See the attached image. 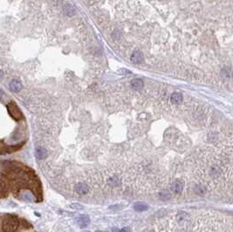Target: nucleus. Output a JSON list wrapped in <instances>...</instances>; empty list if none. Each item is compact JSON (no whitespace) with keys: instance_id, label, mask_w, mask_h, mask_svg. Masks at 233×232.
<instances>
[{"instance_id":"nucleus-4","label":"nucleus","mask_w":233,"mask_h":232,"mask_svg":"<svg viewBox=\"0 0 233 232\" xmlns=\"http://www.w3.org/2000/svg\"><path fill=\"white\" fill-rule=\"evenodd\" d=\"M131 61L135 64H141L143 62V55L141 51H136L133 53L131 57Z\"/></svg>"},{"instance_id":"nucleus-9","label":"nucleus","mask_w":233,"mask_h":232,"mask_svg":"<svg viewBox=\"0 0 233 232\" xmlns=\"http://www.w3.org/2000/svg\"><path fill=\"white\" fill-rule=\"evenodd\" d=\"M182 101V95L179 93H174L170 97V102L174 105L180 104Z\"/></svg>"},{"instance_id":"nucleus-17","label":"nucleus","mask_w":233,"mask_h":232,"mask_svg":"<svg viewBox=\"0 0 233 232\" xmlns=\"http://www.w3.org/2000/svg\"><path fill=\"white\" fill-rule=\"evenodd\" d=\"M122 37V32L120 30H114L112 33V38L115 40H119Z\"/></svg>"},{"instance_id":"nucleus-6","label":"nucleus","mask_w":233,"mask_h":232,"mask_svg":"<svg viewBox=\"0 0 233 232\" xmlns=\"http://www.w3.org/2000/svg\"><path fill=\"white\" fill-rule=\"evenodd\" d=\"M75 190L79 195H86L88 192V186L85 183L80 182V183H78L75 186Z\"/></svg>"},{"instance_id":"nucleus-18","label":"nucleus","mask_w":233,"mask_h":232,"mask_svg":"<svg viewBox=\"0 0 233 232\" xmlns=\"http://www.w3.org/2000/svg\"><path fill=\"white\" fill-rule=\"evenodd\" d=\"M113 230L115 231V232H129V229H128V228H124V229H113Z\"/></svg>"},{"instance_id":"nucleus-22","label":"nucleus","mask_w":233,"mask_h":232,"mask_svg":"<svg viewBox=\"0 0 233 232\" xmlns=\"http://www.w3.org/2000/svg\"><path fill=\"white\" fill-rule=\"evenodd\" d=\"M85 232H90V231H85Z\"/></svg>"},{"instance_id":"nucleus-7","label":"nucleus","mask_w":233,"mask_h":232,"mask_svg":"<svg viewBox=\"0 0 233 232\" xmlns=\"http://www.w3.org/2000/svg\"><path fill=\"white\" fill-rule=\"evenodd\" d=\"M10 88L13 92H19L22 89V84H21V83L19 80L13 79L10 83Z\"/></svg>"},{"instance_id":"nucleus-16","label":"nucleus","mask_w":233,"mask_h":232,"mask_svg":"<svg viewBox=\"0 0 233 232\" xmlns=\"http://www.w3.org/2000/svg\"><path fill=\"white\" fill-rule=\"evenodd\" d=\"M195 190L199 195H204L205 194V187L203 186V185H197L196 187Z\"/></svg>"},{"instance_id":"nucleus-5","label":"nucleus","mask_w":233,"mask_h":232,"mask_svg":"<svg viewBox=\"0 0 233 232\" xmlns=\"http://www.w3.org/2000/svg\"><path fill=\"white\" fill-rule=\"evenodd\" d=\"M171 189L176 194H180L184 189V183L181 181H176L171 185Z\"/></svg>"},{"instance_id":"nucleus-8","label":"nucleus","mask_w":233,"mask_h":232,"mask_svg":"<svg viewBox=\"0 0 233 232\" xmlns=\"http://www.w3.org/2000/svg\"><path fill=\"white\" fill-rule=\"evenodd\" d=\"M131 87L134 90H142L143 87V81L139 79H133L131 81Z\"/></svg>"},{"instance_id":"nucleus-20","label":"nucleus","mask_w":233,"mask_h":232,"mask_svg":"<svg viewBox=\"0 0 233 232\" xmlns=\"http://www.w3.org/2000/svg\"><path fill=\"white\" fill-rule=\"evenodd\" d=\"M2 96V91H1V89H0V97Z\"/></svg>"},{"instance_id":"nucleus-2","label":"nucleus","mask_w":233,"mask_h":232,"mask_svg":"<svg viewBox=\"0 0 233 232\" xmlns=\"http://www.w3.org/2000/svg\"><path fill=\"white\" fill-rule=\"evenodd\" d=\"M7 108H8L9 113L11 114V116L14 120L19 121V120L22 119V113L19 110V108L17 107V105L15 103H13V102L10 103L7 106Z\"/></svg>"},{"instance_id":"nucleus-21","label":"nucleus","mask_w":233,"mask_h":232,"mask_svg":"<svg viewBox=\"0 0 233 232\" xmlns=\"http://www.w3.org/2000/svg\"><path fill=\"white\" fill-rule=\"evenodd\" d=\"M96 232H107V231H99V230H98V231H96Z\"/></svg>"},{"instance_id":"nucleus-13","label":"nucleus","mask_w":233,"mask_h":232,"mask_svg":"<svg viewBox=\"0 0 233 232\" xmlns=\"http://www.w3.org/2000/svg\"><path fill=\"white\" fill-rule=\"evenodd\" d=\"M64 11H65V13L66 15H68V16H73L75 14V9L73 5H65V8H64Z\"/></svg>"},{"instance_id":"nucleus-11","label":"nucleus","mask_w":233,"mask_h":232,"mask_svg":"<svg viewBox=\"0 0 233 232\" xmlns=\"http://www.w3.org/2000/svg\"><path fill=\"white\" fill-rule=\"evenodd\" d=\"M7 193V185L6 182L2 179L0 178V196H4Z\"/></svg>"},{"instance_id":"nucleus-1","label":"nucleus","mask_w":233,"mask_h":232,"mask_svg":"<svg viewBox=\"0 0 233 232\" xmlns=\"http://www.w3.org/2000/svg\"><path fill=\"white\" fill-rule=\"evenodd\" d=\"M19 227V218L13 215H7L2 221V230L4 232H16Z\"/></svg>"},{"instance_id":"nucleus-10","label":"nucleus","mask_w":233,"mask_h":232,"mask_svg":"<svg viewBox=\"0 0 233 232\" xmlns=\"http://www.w3.org/2000/svg\"><path fill=\"white\" fill-rule=\"evenodd\" d=\"M121 178L119 176H112L110 178H108L107 180V183L113 187H116V186H119L121 184Z\"/></svg>"},{"instance_id":"nucleus-12","label":"nucleus","mask_w":233,"mask_h":232,"mask_svg":"<svg viewBox=\"0 0 233 232\" xmlns=\"http://www.w3.org/2000/svg\"><path fill=\"white\" fill-rule=\"evenodd\" d=\"M46 154H47L46 150H45V148H43V147H38L36 149V156L39 160H42V159L45 158Z\"/></svg>"},{"instance_id":"nucleus-19","label":"nucleus","mask_w":233,"mask_h":232,"mask_svg":"<svg viewBox=\"0 0 233 232\" xmlns=\"http://www.w3.org/2000/svg\"><path fill=\"white\" fill-rule=\"evenodd\" d=\"M2 75H3V73L0 71V77H2Z\"/></svg>"},{"instance_id":"nucleus-14","label":"nucleus","mask_w":233,"mask_h":232,"mask_svg":"<svg viewBox=\"0 0 233 232\" xmlns=\"http://www.w3.org/2000/svg\"><path fill=\"white\" fill-rule=\"evenodd\" d=\"M134 209L136 210V211H145L148 209V207L144 204V203H137L135 204L134 206Z\"/></svg>"},{"instance_id":"nucleus-15","label":"nucleus","mask_w":233,"mask_h":232,"mask_svg":"<svg viewBox=\"0 0 233 232\" xmlns=\"http://www.w3.org/2000/svg\"><path fill=\"white\" fill-rule=\"evenodd\" d=\"M220 174V169L218 166H212L210 169V175L213 176H218Z\"/></svg>"},{"instance_id":"nucleus-3","label":"nucleus","mask_w":233,"mask_h":232,"mask_svg":"<svg viewBox=\"0 0 233 232\" xmlns=\"http://www.w3.org/2000/svg\"><path fill=\"white\" fill-rule=\"evenodd\" d=\"M77 223L80 228H85L90 223V218L87 215H82L77 218Z\"/></svg>"}]
</instances>
